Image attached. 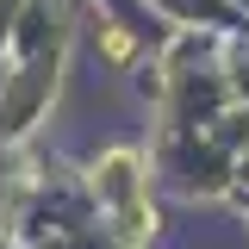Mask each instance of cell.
<instances>
[{
    "instance_id": "cell-1",
    "label": "cell",
    "mask_w": 249,
    "mask_h": 249,
    "mask_svg": "<svg viewBox=\"0 0 249 249\" xmlns=\"http://www.w3.org/2000/svg\"><path fill=\"white\" fill-rule=\"evenodd\" d=\"M93 193H100L106 206H119V212H124V231H150V212L137 206V156L112 150L100 168H93Z\"/></svg>"
}]
</instances>
